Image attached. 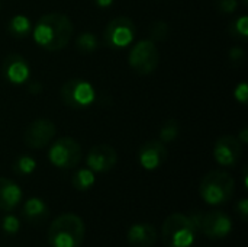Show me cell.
<instances>
[{"label": "cell", "instance_id": "5", "mask_svg": "<svg viewBox=\"0 0 248 247\" xmlns=\"http://www.w3.org/2000/svg\"><path fill=\"white\" fill-rule=\"evenodd\" d=\"M128 61L137 74H151L160 63V52L155 42L151 39H142L137 42L129 51Z\"/></svg>", "mask_w": 248, "mask_h": 247}, {"label": "cell", "instance_id": "18", "mask_svg": "<svg viewBox=\"0 0 248 247\" xmlns=\"http://www.w3.org/2000/svg\"><path fill=\"white\" fill-rule=\"evenodd\" d=\"M7 31L15 38H25L31 32V20L23 15H16L10 19Z\"/></svg>", "mask_w": 248, "mask_h": 247}, {"label": "cell", "instance_id": "10", "mask_svg": "<svg viewBox=\"0 0 248 247\" xmlns=\"http://www.w3.org/2000/svg\"><path fill=\"white\" fill-rule=\"evenodd\" d=\"M55 132H57V130H55V125L52 121L44 119V118L35 119L25 130L23 141L29 148H33V150L44 148L45 146H48L52 141Z\"/></svg>", "mask_w": 248, "mask_h": 247}, {"label": "cell", "instance_id": "27", "mask_svg": "<svg viewBox=\"0 0 248 247\" xmlns=\"http://www.w3.org/2000/svg\"><path fill=\"white\" fill-rule=\"evenodd\" d=\"M217 9L221 13L231 15L238 9V0H217Z\"/></svg>", "mask_w": 248, "mask_h": 247}, {"label": "cell", "instance_id": "3", "mask_svg": "<svg viewBox=\"0 0 248 247\" xmlns=\"http://www.w3.org/2000/svg\"><path fill=\"white\" fill-rule=\"evenodd\" d=\"M235 191V182L232 176L222 170H212L201 182L199 194L201 198L214 207H219L227 204Z\"/></svg>", "mask_w": 248, "mask_h": 247}, {"label": "cell", "instance_id": "13", "mask_svg": "<svg viewBox=\"0 0 248 247\" xmlns=\"http://www.w3.org/2000/svg\"><path fill=\"white\" fill-rule=\"evenodd\" d=\"M169 151L163 141L150 140L140 147L138 160L145 170H155L167 160Z\"/></svg>", "mask_w": 248, "mask_h": 247}, {"label": "cell", "instance_id": "21", "mask_svg": "<svg viewBox=\"0 0 248 247\" xmlns=\"http://www.w3.org/2000/svg\"><path fill=\"white\" fill-rule=\"evenodd\" d=\"M35 169H36V162L31 156H20L13 163V172L20 176L31 175V173H33Z\"/></svg>", "mask_w": 248, "mask_h": 247}, {"label": "cell", "instance_id": "15", "mask_svg": "<svg viewBox=\"0 0 248 247\" xmlns=\"http://www.w3.org/2000/svg\"><path fill=\"white\" fill-rule=\"evenodd\" d=\"M126 237L132 247H151L157 242V230L153 224L138 223L129 227Z\"/></svg>", "mask_w": 248, "mask_h": 247}, {"label": "cell", "instance_id": "26", "mask_svg": "<svg viewBox=\"0 0 248 247\" xmlns=\"http://www.w3.org/2000/svg\"><path fill=\"white\" fill-rule=\"evenodd\" d=\"M228 57H230V61L232 63V66L240 67L246 61V51L241 47H232L230 49Z\"/></svg>", "mask_w": 248, "mask_h": 247}, {"label": "cell", "instance_id": "8", "mask_svg": "<svg viewBox=\"0 0 248 247\" xmlns=\"http://www.w3.org/2000/svg\"><path fill=\"white\" fill-rule=\"evenodd\" d=\"M134 38H135V25L126 16H118L112 19L103 31L105 44L113 49L129 47Z\"/></svg>", "mask_w": 248, "mask_h": 247}, {"label": "cell", "instance_id": "28", "mask_svg": "<svg viewBox=\"0 0 248 247\" xmlns=\"http://www.w3.org/2000/svg\"><path fill=\"white\" fill-rule=\"evenodd\" d=\"M234 96H235V99L240 102V103H243V105H246L248 100V86L246 82H241L237 87H235V90H234Z\"/></svg>", "mask_w": 248, "mask_h": 247}, {"label": "cell", "instance_id": "1", "mask_svg": "<svg viewBox=\"0 0 248 247\" xmlns=\"http://www.w3.org/2000/svg\"><path fill=\"white\" fill-rule=\"evenodd\" d=\"M71 20L61 13H46L33 28L35 42L46 51H60L68 45L73 36Z\"/></svg>", "mask_w": 248, "mask_h": 247}, {"label": "cell", "instance_id": "25", "mask_svg": "<svg viewBox=\"0 0 248 247\" xmlns=\"http://www.w3.org/2000/svg\"><path fill=\"white\" fill-rule=\"evenodd\" d=\"M19 227H20V223L15 215H6L1 220V229L7 234H16L19 231Z\"/></svg>", "mask_w": 248, "mask_h": 247}, {"label": "cell", "instance_id": "32", "mask_svg": "<svg viewBox=\"0 0 248 247\" xmlns=\"http://www.w3.org/2000/svg\"><path fill=\"white\" fill-rule=\"evenodd\" d=\"M94 1L99 7H109L113 3V0H94Z\"/></svg>", "mask_w": 248, "mask_h": 247}, {"label": "cell", "instance_id": "30", "mask_svg": "<svg viewBox=\"0 0 248 247\" xmlns=\"http://www.w3.org/2000/svg\"><path fill=\"white\" fill-rule=\"evenodd\" d=\"M28 90H29L32 95H39V92L42 90V86H41L38 82H33V83H31V84L28 86Z\"/></svg>", "mask_w": 248, "mask_h": 247}, {"label": "cell", "instance_id": "14", "mask_svg": "<svg viewBox=\"0 0 248 247\" xmlns=\"http://www.w3.org/2000/svg\"><path fill=\"white\" fill-rule=\"evenodd\" d=\"M3 77L12 84H23L29 80L31 68L20 54H9L1 66Z\"/></svg>", "mask_w": 248, "mask_h": 247}, {"label": "cell", "instance_id": "17", "mask_svg": "<svg viewBox=\"0 0 248 247\" xmlns=\"http://www.w3.org/2000/svg\"><path fill=\"white\" fill-rule=\"evenodd\" d=\"M22 215L29 223H39V221H44L46 218L48 207L39 198H29L22 208Z\"/></svg>", "mask_w": 248, "mask_h": 247}, {"label": "cell", "instance_id": "22", "mask_svg": "<svg viewBox=\"0 0 248 247\" xmlns=\"http://www.w3.org/2000/svg\"><path fill=\"white\" fill-rule=\"evenodd\" d=\"M180 134V125L176 119H169L164 122L160 131V140L163 143H173Z\"/></svg>", "mask_w": 248, "mask_h": 247}, {"label": "cell", "instance_id": "24", "mask_svg": "<svg viewBox=\"0 0 248 247\" xmlns=\"http://www.w3.org/2000/svg\"><path fill=\"white\" fill-rule=\"evenodd\" d=\"M169 33H170V26L167 22H163V20L154 22L150 28L151 41H166L169 38Z\"/></svg>", "mask_w": 248, "mask_h": 247}, {"label": "cell", "instance_id": "7", "mask_svg": "<svg viewBox=\"0 0 248 247\" xmlns=\"http://www.w3.org/2000/svg\"><path fill=\"white\" fill-rule=\"evenodd\" d=\"M61 99L68 108L84 109L96 100V90L87 80L70 79L61 86Z\"/></svg>", "mask_w": 248, "mask_h": 247}, {"label": "cell", "instance_id": "6", "mask_svg": "<svg viewBox=\"0 0 248 247\" xmlns=\"http://www.w3.org/2000/svg\"><path fill=\"white\" fill-rule=\"evenodd\" d=\"M48 159L58 169H74L83 159V150L74 138L62 137L51 144Z\"/></svg>", "mask_w": 248, "mask_h": 247}, {"label": "cell", "instance_id": "9", "mask_svg": "<svg viewBox=\"0 0 248 247\" xmlns=\"http://www.w3.org/2000/svg\"><path fill=\"white\" fill-rule=\"evenodd\" d=\"M232 230V221L228 214L222 211L203 213L199 231L203 233L209 240H222Z\"/></svg>", "mask_w": 248, "mask_h": 247}, {"label": "cell", "instance_id": "4", "mask_svg": "<svg viewBox=\"0 0 248 247\" xmlns=\"http://www.w3.org/2000/svg\"><path fill=\"white\" fill-rule=\"evenodd\" d=\"M196 233L189 217L180 213L169 215L161 227L163 243L167 247H192Z\"/></svg>", "mask_w": 248, "mask_h": 247}, {"label": "cell", "instance_id": "33", "mask_svg": "<svg viewBox=\"0 0 248 247\" xmlns=\"http://www.w3.org/2000/svg\"><path fill=\"white\" fill-rule=\"evenodd\" d=\"M247 1L248 0H243V4H244V6H247Z\"/></svg>", "mask_w": 248, "mask_h": 247}, {"label": "cell", "instance_id": "11", "mask_svg": "<svg viewBox=\"0 0 248 247\" xmlns=\"http://www.w3.org/2000/svg\"><path fill=\"white\" fill-rule=\"evenodd\" d=\"M243 156V144L237 137L222 135L217 140L214 146V157L218 165L225 167L235 166Z\"/></svg>", "mask_w": 248, "mask_h": 247}, {"label": "cell", "instance_id": "12", "mask_svg": "<svg viewBox=\"0 0 248 247\" xmlns=\"http://www.w3.org/2000/svg\"><path fill=\"white\" fill-rule=\"evenodd\" d=\"M118 162L116 150L109 144H97L87 153V167L94 173H106L115 167Z\"/></svg>", "mask_w": 248, "mask_h": 247}, {"label": "cell", "instance_id": "16", "mask_svg": "<svg viewBox=\"0 0 248 247\" xmlns=\"http://www.w3.org/2000/svg\"><path fill=\"white\" fill-rule=\"evenodd\" d=\"M22 201V189L16 182L0 178V211H12Z\"/></svg>", "mask_w": 248, "mask_h": 247}, {"label": "cell", "instance_id": "23", "mask_svg": "<svg viewBox=\"0 0 248 247\" xmlns=\"http://www.w3.org/2000/svg\"><path fill=\"white\" fill-rule=\"evenodd\" d=\"M230 32L234 38L243 39L246 41L248 38V17L247 16H240L237 17L231 26H230Z\"/></svg>", "mask_w": 248, "mask_h": 247}, {"label": "cell", "instance_id": "20", "mask_svg": "<svg viewBox=\"0 0 248 247\" xmlns=\"http://www.w3.org/2000/svg\"><path fill=\"white\" fill-rule=\"evenodd\" d=\"M76 45L78 48L80 52L83 54H90L93 51H96L99 48V41L96 38L94 33L92 32H83L77 39H76Z\"/></svg>", "mask_w": 248, "mask_h": 247}, {"label": "cell", "instance_id": "19", "mask_svg": "<svg viewBox=\"0 0 248 247\" xmlns=\"http://www.w3.org/2000/svg\"><path fill=\"white\" fill-rule=\"evenodd\" d=\"M94 172H92L89 167L77 170L71 178V183L77 191H89L94 185Z\"/></svg>", "mask_w": 248, "mask_h": 247}, {"label": "cell", "instance_id": "2", "mask_svg": "<svg viewBox=\"0 0 248 247\" xmlns=\"http://www.w3.org/2000/svg\"><path fill=\"white\" fill-rule=\"evenodd\" d=\"M86 229L83 220L73 213L58 215L49 226L48 243L51 247H80Z\"/></svg>", "mask_w": 248, "mask_h": 247}, {"label": "cell", "instance_id": "29", "mask_svg": "<svg viewBox=\"0 0 248 247\" xmlns=\"http://www.w3.org/2000/svg\"><path fill=\"white\" fill-rule=\"evenodd\" d=\"M235 210H237V213L240 214L241 220H243V221H247V217H248V199L247 198H243V199H241V201L237 204Z\"/></svg>", "mask_w": 248, "mask_h": 247}, {"label": "cell", "instance_id": "31", "mask_svg": "<svg viewBox=\"0 0 248 247\" xmlns=\"http://www.w3.org/2000/svg\"><path fill=\"white\" fill-rule=\"evenodd\" d=\"M237 138H238V141H240L241 144H247L248 143V130L247 128H243V130H241V132H240V135H238Z\"/></svg>", "mask_w": 248, "mask_h": 247}]
</instances>
